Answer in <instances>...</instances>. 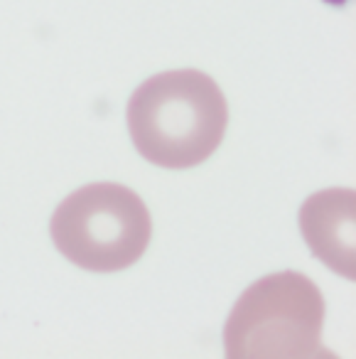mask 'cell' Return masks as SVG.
I'll list each match as a JSON object with an SVG mask.
<instances>
[{
  "label": "cell",
  "mask_w": 356,
  "mask_h": 359,
  "mask_svg": "<svg viewBox=\"0 0 356 359\" xmlns=\"http://www.w3.org/2000/svg\"><path fill=\"white\" fill-rule=\"evenodd\" d=\"M50 234L69 264L91 273H118L148 251L153 217L130 187L94 182L62 200L52 215Z\"/></svg>",
  "instance_id": "3"
},
{
  "label": "cell",
  "mask_w": 356,
  "mask_h": 359,
  "mask_svg": "<svg viewBox=\"0 0 356 359\" xmlns=\"http://www.w3.org/2000/svg\"><path fill=\"white\" fill-rule=\"evenodd\" d=\"M300 231L310 251L334 273L356 280V190L329 187L300 207Z\"/></svg>",
  "instance_id": "4"
},
{
  "label": "cell",
  "mask_w": 356,
  "mask_h": 359,
  "mask_svg": "<svg viewBox=\"0 0 356 359\" xmlns=\"http://www.w3.org/2000/svg\"><path fill=\"white\" fill-rule=\"evenodd\" d=\"M324 295L297 271L263 276L236 300L224 325L228 359L334 357L322 344Z\"/></svg>",
  "instance_id": "2"
},
{
  "label": "cell",
  "mask_w": 356,
  "mask_h": 359,
  "mask_svg": "<svg viewBox=\"0 0 356 359\" xmlns=\"http://www.w3.org/2000/svg\"><path fill=\"white\" fill-rule=\"evenodd\" d=\"M135 150L165 170H189L209 160L228 126L224 91L199 69H172L145 79L128 101Z\"/></svg>",
  "instance_id": "1"
}]
</instances>
